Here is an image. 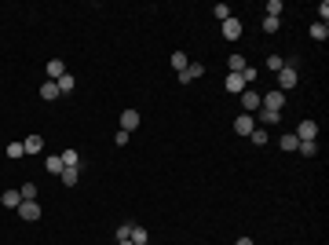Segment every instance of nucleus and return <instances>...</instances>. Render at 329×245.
I'll return each instance as SVG.
<instances>
[{
	"label": "nucleus",
	"mask_w": 329,
	"mask_h": 245,
	"mask_svg": "<svg viewBox=\"0 0 329 245\" xmlns=\"http://www.w3.org/2000/svg\"><path fill=\"white\" fill-rule=\"evenodd\" d=\"M296 81H300V73H296V66H293V63H286V66L278 70V91L296 88Z\"/></svg>",
	"instance_id": "1"
},
{
	"label": "nucleus",
	"mask_w": 329,
	"mask_h": 245,
	"mask_svg": "<svg viewBox=\"0 0 329 245\" xmlns=\"http://www.w3.org/2000/svg\"><path fill=\"white\" fill-rule=\"evenodd\" d=\"M260 106L263 110H274V114H281V106H286V91H267V95H260Z\"/></svg>",
	"instance_id": "2"
},
{
	"label": "nucleus",
	"mask_w": 329,
	"mask_h": 245,
	"mask_svg": "<svg viewBox=\"0 0 329 245\" xmlns=\"http://www.w3.org/2000/svg\"><path fill=\"white\" fill-rule=\"evenodd\" d=\"M238 99H242V114H256V110H260V91L245 88V91H242Z\"/></svg>",
	"instance_id": "3"
},
{
	"label": "nucleus",
	"mask_w": 329,
	"mask_h": 245,
	"mask_svg": "<svg viewBox=\"0 0 329 245\" xmlns=\"http://www.w3.org/2000/svg\"><path fill=\"white\" fill-rule=\"evenodd\" d=\"M296 139H300V143H311V139H315V135H318V125H315V121H300V125H296Z\"/></svg>",
	"instance_id": "4"
},
{
	"label": "nucleus",
	"mask_w": 329,
	"mask_h": 245,
	"mask_svg": "<svg viewBox=\"0 0 329 245\" xmlns=\"http://www.w3.org/2000/svg\"><path fill=\"white\" fill-rule=\"evenodd\" d=\"M253 128H256V117L253 114H238V117H234V132H238V135H249Z\"/></svg>",
	"instance_id": "5"
},
{
	"label": "nucleus",
	"mask_w": 329,
	"mask_h": 245,
	"mask_svg": "<svg viewBox=\"0 0 329 245\" xmlns=\"http://www.w3.org/2000/svg\"><path fill=\"white\" fill-rule=\"evenodd\" d=\"M223 84H227V91H230V95H234V99H238V95H242V91L249 88V84L242 81V73H227V81H223Z\"/></svg>",
	"instance_id": "6"
},
{
	"label": "nucleus",
	"mask_w": 329,
	"mask_h": 245,
	"mask_svg": "<svg viewBox=\"0 0 329 245\" xmlns=\"http://www.w3.org/2000/svg\"><path fill=\"white\" fill-rule=\"evenodd\" d=\"M15 212H19L22 220H29V223H33V220H40V205H37V202H22Z\"/></svg>",
	"instance_id": "7"
},
{
	"label": "nucleus",
	"mask_w": 329,
	"mask_h": 245,
	"mask_svg": "<svg viewBox=\"0 0 329 245\" xmlns=\"http://www.w3.org/2000/svg\"><path fill=\"white\" fill-rule=\"evenodd\" d=\"M135 128H139V110H124V114H121V132L132 135Z\"/></svg>",
	"instance_id": "8"
},
{
	"label": "nucleus",
	"mask_w": 329,
	"mask_h": 245,
	"mask_svg": "<svg viewBox=\"0 0 329 245\" xmlns=\"http://www.w3.org/2000/svg\"><path fill=\"white\" fill-rule=\"evenodd\" d=\"M201 73H205V66H201V63H191V66H186V70L179 73V84H191V81H198Z\"/></svg>",
	"instance_id": "9"
},
{
	"label": "nucleus",
	"mask_w": 329,
	"mask_h": 245,
	"mask_svg": "<svg viewBox=\"0 0 329 245\" xmlns=\"http://www.w3.org/2000/svg\"><path fill=\"white\" fill-rule=\"evenodd\" d=\"M22 150H26V154H40V150H44V139H40V135H26V139H22Z\"/></svg>",
	"instance_id": "10"
},
{
	"label": "nucleus",
	"mask_w": 329,
	"mask_h": 245,
	"mask_svg": "<svg viewBox=\"0 0 329 245\" xmlns=\"http://www.w3.org/2000/svg\"><path fill=\"white\" fill-rule=\"evenodd\" d=\"M223 37H227V40H238V37H242V22H238V19H227V22H223Z\"/></svg>",
	"instance_id": "11"
},
{
	"label": "nucleus",
	"mask_w": 329,
	"mask_h": 245,
	"mask_svg": "<svg viewBox=\"0 0 329 245\" xmlns=\"http://www.w3.org/2000/svg\"><path fill=\"white\" fill-rule=\"evenodd\" d=\"M55 84H59V95H70V91L77 88V81H73V73H62V77H59Z\"/></svg>",
	"instance_id": "12"
},
{
	"label": "nucleus",
	"mask_w": 329,
	"mask_h": 245,
	"mask_svg": "<svg viewBox=\"0 0 329 245\" xmlns=\"http://www.w3.org/2000/svg\"><path fill=\"white\" fill-rule=\"evenodd\" d=\"M0 202H4L8 209H19L22 205V194L19 190H4V194H0Z\"/></svg>",
	"instance_id": "13"
},
{
	"label": "nucleus",
	"mask_w": 329,
	"mask_h": 245,
	"mask_svg": "<svg viewBox=\"0 0 329 245\" xmlns=\"http://www.w3.org/2000/svg\"><path fill=\"white\" fill-rule=\"evenodd\" d=\"M40 99H48V103L59 99V84H55V81H44V84H40Z\"/></svg>",
	"instance_id": "14"
},
{
	"label": "nucleus",
	"mask_w": 329,
	"mask_h": 245,
	"mask_svg": "<svg viewBox=\"0 0 329 245\" xmlns=\"http://www.w3.org/2000/svg\"><path fill=\"white\" fill-rule=\"evenodd\" d=\"M44 70H48V77H52V81H59L62 73H66V66H62V59H52V63L44 66Z\"/></svg>",
	"instance_id": "15"
},
{
	"label": "nucleus",
	"mask_w": 329,
	"mask_h": 245,
	"mask_svg": "<svg viewBox=\"0 0 329 245\" xmlns=\"http://www.w3.org/2000/svg\"><path fill=\"white\" fill-rule=\"evenodd\" d=\"M59 179L66 183V187H77V179H81V172H77V168H62V172H59Z\"/></svg>",
	"instance_id": "16"
},
{
	"label": "nucleus",
	"mask_w": 329,
	"mask_h": 245,
	"mask_svg": "<svg viewBox=\"0 0 329 245\" xmlns=\"http://www.w3.org/2000/svg\"><path fill=\"white\" fill-rule=\"evenodd\" d=\"M62 165H66V168H77V165H81V154H77V150H62Z\"/></svg>",
	"instance_id": "17"
},
{
	"label": "nucleus",
	"mask_w": 329,
	"mask_h": 245,
	"mask_svg": "<svg viewBox=\"0 0 329 245\" xmlns=\"http://www.w3.org/2000/svg\"><path fill=\"white\" fill-rule=\"evenodd\" d=\"M245 66H249V63H245V55H230V59H227V70H230V73H242Z\"/></svg>",
	"instance_id": "18"
},
{
	"label": "nucleus",
	"mask_w": 329,
	"mask_h": 245,
	"mask_svg": "<svg viewBox=\"0 0 329 245\" xmlns=\"http://www.w3.org/2000/svg\"><path fill=\"white\" fill-rule=\"evenodd\" d=\"M260 125H278V121H281V114H274V110H263V106H260Z\"/></svg>",
	"instance_id": "19"
},
{
	"label": "nucleus",
	"mask_w": 329,
	"mask_h": 245,
	"mask_svg": "<svg viewBox=\"0 0 329 245\" xmlns=\"http://www.w3.org/2000/svg\"><path fill=\"white\" fill-rule=\"evenodd\" d=\"M186 66H191V59H186L183 52H176V55H172V70H176V73H183Z\"/></svg>",
	"instance_id": "20"
},
{
	"label": "nucleus",
	"mask_w": 329,
	"mask_h": 245,
	"mask_svg": "<svg viewBox=\"0 0 329 245\" xmlns=\"http://www.w3.org/2000/svg\"><path fill=\"white\" fill-rule=\"evenodd\" d=\"M278 146H281V150H296V146H300V139H296L293 132H286V135L278 139Z\"/></svg>",
	"instance_id": "21"
},
{
	"label": "nucleus",
	"mask_w": 329,
	"mask_h": 245,
	"mask_svg": "<svg viewBox=\"0 0 329 245\" xmlns=\"http://www.w3.org/2000/svg\"><path fill=\"white\" fill-rule=\"evenodd\" d=\"M311 37H315V40H329V26L325 22H315V26H311Z\"/></svg>",
	"instance_id": "22"
},
{
	"label": "nucleus",
	"mask_w": 329,
	"mask_h": 245,
	"mask_svg": "<svg viewBox=\"0 0 329 245\" xmlns=\"http://www.w3.org/2000/svg\"><path fill=\"white\" fill-rule=\"evenodd\" d=\"M128 241H135V245H150V241H147V231H143V227H135V223H132V234H128Z\"/></svg>",
	"instance_id": "23"
},
{
	"label": "nucleus",
	"mask_w": 329,
	"mask_h": 245,
	"mask_svg": "<svg viewBox=\"0 0 329 245\" xmlns=\"http://www.w3.org/2000/svg\"><path fill=\"white\" fill-rule=\"evenodd\" d=\"M44 168H48L52 176H59V172H62V168H66V165H62V158L55 154V158H48V161H44Z\"/></svg>",
	"instance_id": "24"
},
{
	"label": "nucleus",
	"mask_w": 329,
	"mask_h": 245,
	"mask_svg": "<svg viewBox=\"0 0 329 245\" xmlns=\"http://www.w3.org/2000/svg\"><path fill=\"white\" fill-rule=\"evenodd\" d=\"M19 194H22V202H37V187H33V183H22Z\"/></svg>",
	"instance_id": "25"
},
{
	"label": "nucleus",
	"mask_w": 329,
	"mask_h": 245,
	"mask_svg": "<svg viewBox=\"0 0 329 245\" xmlns=\"http://www.w3.org/2000/svg\"><path fill=\"white\" fill-rule=\"evenodd\" d=\"M249 139H253L256 146H263V143H267V128H253V132H249Z\"/></svg>",
	"instance_id": "26"
},
{
	"label": "nucleus",
	"mask_w": 329,
	"mask_h": 245,
	"mask_svg": "<svg viewBox=\"0 0 329 245\" xmlns=\"http://www.w3.org/2000/svg\"><path fill=\"white\" fill-rule=\"evenodd\" d=\"M212 15H216V19H219V22H227V19H234V15H230V8H227V4H216V8H212Z\"/></svg>",
	"instance_id": "27"
},
{
	"label": "nucleus",
	"mask_w": 329,
	"mask_h": 245,
	"mask_svg": "<svg viewBox=\"0 0 329 245\" xmlns=\"http://www.w3.org/2000/svg\"><path fill=\"white\" fill-rule=\"evenodd\" d=\"M263 11H267V19H278V15H281V0H267Z\"/></svg>",
	"instance_id": "28"
},
{
	"label": "nucleus",
	"mask_w": 329,
	"mask_h": 245,
	"mask_svg": "<svg viewBox=\"0 0 329 245\" xmlns=\"http://www.w3.org/2000/svg\"><path fill=\"white\" fill-rule=\"evenodd\" d=\"M296 150H300V154H307V158H315V154H318V143H315V139H311V143H300V146H296Z\"/></svg>",
	"instance_id": "29"
},
{
	"label": "nucleus",
	"mask_w": 329,
	"mask_h": 245,
	"mask_svg": "<svg viewBox=\"0 0 329 245\" xmlns=\"http://www.w3.org/2000/svg\"><path fill=\"white\" fill-rule=\"evenodd\" d=\"M281 66H286V59H281V55H271V59H267V70H274V73H278Z\"/></svg>",
	"instance_id": "30"
},
{
	"label": "nucleus",
	"mask_w": 329,
	"mask_h": 245,
	"mask_svg": "<svg viewBox=\"0 0 329 245\" xmlns=\"http://www.w3.org/2000/svg\"><path fill=\"white\" fill-rule=\"evenodd\" d=\"M26 150H22V143H8V158H22Z\"/></svg>",
	"instance_id": "31"
},
{
	"label": "nucleus",
	"mask_w": 329,
	"mask_h": 245,
	"mask_svg": "<svg viewBox=\"0 0 329 245\" xmlns=\"http://www.w3.org/2000/svg\"><path fill=\"white\" fill-rule=\"evenodd\" d=\"M128 234H132V223H121L117 227V241H128Z\"/></svg>",
	"instance_id": "32"
},
{
	"label": "nucleus",
	"mask_w": 329,
	"mask_h": 245,
	"mask_svg": "<svg viewBox=\"0 0 329 245\" xmlns=\"http://www.w3.org/2000/svg\"><path fill=\"white\" fill-rule=\"evenodd\" d=\"M278 26H281L278 19H263V33H278Z\"/></svg>",
	"instance_id": "33"
},
{
	"label": "nucleus",
	"mask_w": 329,
	"mask_h": 245,
	"mask_svg": "<svg viewBox=\"0 0 329 245\" xmlns=\"http://www.w3.org/2000/svg\"><path fill=\"white\" fill-rule=\"evenodd\" d=\"M234 245H256L253 238H238V241H234Z\"/></svg>",
	"instance_id": "34"
},
{
	"label": "nucleus",
	"mask_w": 329,
	"mask_h": 245,
	"mask_svg": "<svg viewBox=\"0 0 329 245\" xmlns=\"http://www.w3.org/2000/svg\"><path fill=\"white\" fill-rule=\"evenodd\" d=\"M117 245H135V241H117Z\"/></svg>",
	"instance_id": "35"
}]
</instances>
